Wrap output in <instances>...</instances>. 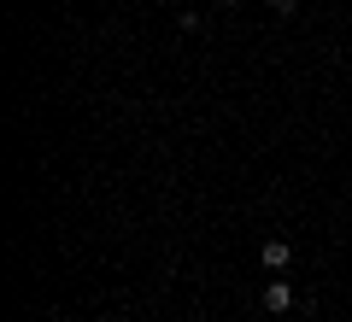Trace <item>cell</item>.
<instances>
[{"label": "cell", "instance_id": "1", "mask_svg": "<svg viewBox=\"0 0 352 322\" xmlns=\"http://www.w3.org/2000/svg\"><path fill=\"white\" fill-rule=\"evenodd\" d=\"M258 264H264V270H270V275H282V270H288V264H294V246H288V240H282V235H270V240H264V246H258Z\"/></svg>", "mask_w": 352, "mask_h": 322}, {"label": "cell", "instance_id": "2", "mask_svg": "<svg viewBox=\"0 0 352 322\" xmlns=\"http://www.w3.org/2000/svg\"><path fill=\"white\" fill-rule=\"evenodd\" d=\"M288 305H294V287L288 281H264V310H270V317H282Z\"/></svg>", "mask_w": 352, "mask_h": 322}, {"label": "cell", "instance_id": "3", "mask_svg": "<svg viewBox=\"0 0 352 322\" xmlns=\"http://www.w3.org/2000/svg\"><path fill=\"white\" fill-rule=\"evenodd\" d=\"M223 6H235V0H223Z\"/></svg>", "mask_w": 352, "mask_h": 322}]
</instances>
